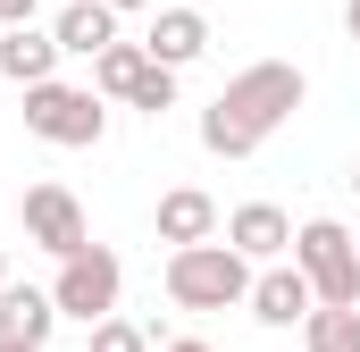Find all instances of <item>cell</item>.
I'll return each mask as SVG.
<instances>
[{
    "label": "cell",
    "instance_id": "6da1fadb",
    "mask_svg": "<svg viewBox=\"0 0 360 352\" xmlns=\"http://www.w3.org/2000/svg\"><path fill=\"white\" fill-rule=\"evenodd\" d=\"M302 101H310V76H302L293 59H252L235 84L201 109V151H218V160H252Z\"/></svg>",
    "mask_w": 360,
    "mask_h": 352
},
{
    "label": "cell",
    "instance_id": "7a4b0ae2",
    "mask_svg": "<svg viewBox=\"0 0 360 352\" xmlns=\"http://www.w3.org/2000/svg\"><path fill=\"white\" fill-rule=\"evenodd\" d=\"M293 268L310 277L319 310H360V244H352V227L302 218V227H293Z\"/></svg>",
    "mask_w": 360,
    "mask_h": 352
},
{
    "label": "cell",
    "instance_id": "3957f363",
    "mask_svg": "<svg viewBox=\"0 0 360 352\" xmlns=\"http://www.w3.org/2000/svg\"><path fill=\"white\" fill-rule=\"evenodd\" d=\"M168 302L176 310H235V302H252V260L235 244L168 252Z\"/></svg>",
    "mask_w": 360,
    "mask_h": 352
},
{
    "label": "cell",
    "instance_id": "277c9868",
    "mask_svg": "<svg viewBox=\"0 0 360 352\" xmlns=\"http://www.w3.org/2000/svg\"><path fill=\"white\" fill-rule=\"evenodd\" d=\"M25 134L34 143H59V151H92L101 134H109V101L92 84H34L25 92Z\"/></svg>",
    "mask_w": 360,
    "mask_h": 352
},
{
    "label": "cell",
    "instance_id": "5b68a950",
    "mask_svg": "<svg viewBox=\"0 0 360 352\" xmlns=\"http://www.w3.org/2000/svg\"><path fill=\"white\" fill-rule=\"evenodd\" d=\"M117 294H126V260H117L109 244H84L76 260H59V277H51L59 319H84V327L117 319Z\"/></svg>",
    "mask_w": 360,
    "mask_h": 352
},
{
    "label": "cell",
    "instance_id": "8992f818",
    "mask_svg": "<svg viewBox=\"0 0 360 352\" xmlns=\"http://www.w3.org/2000/svg\"><path fill=\"white\" fill-rule=\"evenodd\" d=\"M17 218H25V244H34V252H51V260H76V252L92 244V227H84V201H76L68 184H25Z\"/></svg>",
    "mask_w": 360,
    "mask_h": 352
},
{
    "label": "cell",
    "instance_id": "52a82bcc",
    "mask_svg": "<svg viewBox=\"0 0 360 352\" xmlns=\"http://www.w3.org/2000/svg\"><path fill=\"white\" fill-rule=\"evenodd\" d=\"M151 227H160V244H168V252H193V244H218V201H210L201 184H176V193H160Z\"/></svg>",
    "mask_w": 360,
    "mask_h": 352
},
{
    "label": "cell",
    "instance_id": "ba28073f",
    "mask_svg": "<svg viewBox=\"0 0 360 352\" xmlns=\"http://www.w3.org/2000/svg\"><path fill=\"white\" fill-rule=\"evenodd\" d=\"M310 310H319V294H310V277L293 260H276V268L252 277V319H260V327H302Z\"/></svg>",
    "mask_w": 360,
    "mask_h": 352
},
{
    "label": "cell",
    "instance_id": "9c48e42d",
    "mask_svg": "<svg viewBox=\"0 0 360 352\" xmlns=\"http://www.w3.org/2000/svg\"><path fill=\"white\" fill-rule=\"evenodd\" d=\"M59 59H68V51H59V34H51V25H8V34H0V76H8V84H51V68H59Z\"/></svg>",
    "mask_w": 360,
    "mask_h": 352
},
{
    "label": "cell",
    "instance_id": "30bf717a",
    "mask_svg": "<svg viewBox=\"0 0 360 352\" xmlns=\"http://www.w3.org/2000/svg\"><path fill=\"white\" fill-rule=\"evenodd\" d=\"M51 327H59V302H51V285H0V344H51Z\"/></svg>",
    "mask_w": 360,
    "mask_h": 352
},
{
    "label": "cell",
    "instance_id": "8fae6325",
    "mask_svg": "<svg viewBox=\"0 0 360 352\" xmlns=\"http://www.w3.org/2000/svg\"><path fill=\"white\" fill-rule=\"evenodd\" d=\"M143 51H151L160 68H193V59L210 51V17H201V8H151Z\"/></svg>",
    "mask_w": 360,
    "mask_h": 352
},
{
    "label": "cell",
    "instance_id": "7c38bea8",
    "mask_svg": "<svg viewBox=\"0 0 360 352\" xmlns=\"http://www.w3.org/2000/svg\"><path fill=\"white\" fill-rule=\"evenodd\" d=\"M226 244H235V252H243V260H285V244H293V218H285V210H276V201H243V210H235V218H226Z\"/></svg>",
    "mask_w": 360,
    "mask_h": 352
},
{
    "label": "cell",
    "instance_id": "4fadbf2b",
    "mask_svg": "<svg viewBox=\"0 0 360 352\" xmlns=\"http://www.w3.org/2000/svg\"><path fill=\"white\" fill-rule=\"evenodd\" d=\"M51 34H59L68 59H101V51L117 42V8H109V0H68V8L51 17Z\"/></svg>",
    "mask_w": 360,
    "mask_h": 352
},
{
    "label": "cell",
    "instance_id": "5bb4252c",
    "mask_svg": "<svg viewBox=\"0 0 360 352\" xmlns=\"http://www.w3.org/2000/svg\"><path fill=\"white\" fill-rule=\"evenodd\" d=\"M143 76H151V51H143V42H109V51L92 59V92H101V101H134Z\"/></svg>",
    "mask_w": 360,
    "mask_h": 352
},
{
    "label": "cell",
    "instance_id": "9a60e30c",
    "mask_svg": "<svg viewBox=\"0 0 360 352\" xmlns=\"http://www.w3.org/2000/svg\"><path fill=\"white\" fill-rule=\"evenodd\" d=\"M302 344L310 352H360V310H310L302 319Z\"/></svg>",
    "mask_w": 360,
    "mask_h": 352
},
{
    "label": "cell",
    "instance_id": "2e32d148",
    "mask_svg": "<svg viewBox=\"0 0 360 352\" xmlns=\"http://www.w3.org/2000/svg\"><path fill=\"white\" fill-rule=\"evenodd\" d=\"M126 109H143V118H160V109H176V68H160V59H151V76H143V92H134Z\"/></svg>",
    "mask_w": 360,
    "mask_h": 352
},
{
    "label": "cell",
    "instance_id": "e0dca14e",
    "mask_svg": "<svg viewBox=\"0 0 360 352\" xmlns=\"http://www.w3.org/2000/svg\"><path fill=\"white\" fill-rule=\"evenodd\" d=\"M92 352H151V336H143L134 319H101V327H92Z\"/></svg>",
    "mask_w": 360,
    "mask_h": 352
},
{
    "label": "cell",
    "instance_id": "ac0fdd59",
    "mask_svg": "<svg viewBox=\"0 0 360 352\" xmlns=\"http://www.w3.org/2000/svg\"><path fill=\"white\" fill-rule=\"evenodd\" d=\"M34 8H42V0H0V34H8V25H34Z\"/></svg>",
    "mask_w": 360,
    "mask_h": 352
},
{
    "label": "cell",
    "instance_id": "d6986e66",
    "mask_svg": "<svg viewBox=\"0 0 360 352\" xmlns=\"http://www.w3.org/2000/svg\"><path fill=\"white\" fill-rule=\"evenodd\" d=\"M344 34H352V42H360V0H344Z\"/></svg>",
    "mask_w": 360,
    "mask_h": 352
},
{
    "label": "cell",
    "instance_id": "ffe728a7",
    "mask_svg": "<svg viewBox=\"0 0 360 352\" xmlns=\"http://www.w3.org/2000/svg\"><path fill=\"white\" fill-rule=\"evenodd\" d=\"M160 352H210V344H201V336H176V344H160Z\"/></svg>",
    "mask_w": 360,
    "mask_h": 352
},
{
    "label": "cell",
    "instance_id": "44dd1931",
    "mask_svg": "<svg viewBox=\"0 0 360 352\" xmlns=\"http://www.w3.org/2000/svg\"><path fill=\"white\" fill-rule=\"evenodd\" d=\"M109 8H117V17H134V8H160V0H109Z\"/></svg>",
    "mask_w": 360,
    "mask_h": 352
},
{
    "label": "cell",
    "instance_id": "7402d4cb",
    "mask_svg": "<svg viewBox=\"0 0 360 352\" xmlns=\"http://www.w3.org/2000/svg\"><path fill=\"white\" fill-rule=\"evenodd\" d=\"M0 352H34V344H0Z\"/></svg>",
    "mask_w": 360,
    "mask_h": 352
},
{
    "label": "cell",
    "instance_id": "603a6c76",
    "mask_svg": "<svg viewBox=\"0 0 360 352\" xmlns=\"http://www.w3.org/2000/svg\"><path fill=\"white\" fill-rule=\"evenodd\" d=\"M352 193H360V160H352Z\"/></svg>",
    "mask_w": 360,
    "mask_h": 352
},
{
    "label": "cell",
    "instance_id": "cb8c5ba5",
    "mask_svg": "<svg viewBox=\"0 0 360 352\" xmlns=\"http://www.w3.org/2000/svg\"><path fill=\"white\" fill-rule=\"evenodd\" d=\"M0 285H8V260H0Z\"/></svg>",
    "mask_w": 360,
    "mask_h": 352
},
{
    "label": "cell",
    "instance_id": "d4e9b609",
    "mask_svg": "<svg viewBox=\"0 0 360 352\" xmlns=\"http://www.w3.org/2000/svg\"><path fill=\"white\" fill-rule=\"evenodd\" d=\"M352 244H360V235H352Z\"/></svg>",
    "mask_w": 360,
    "mask_h": 352
}]
</instances>
